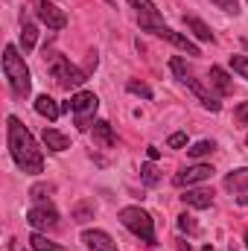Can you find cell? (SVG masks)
<instances>
[{"instance_id":"1","label":"cell","mask_w":248,"mask_h":251,"mask_svg":"<svg viewBox=\"0 0 248 251\" xmlns=\"http://www.w3.org/2000/svg\"><path fill=\"white\" fill-rule=\"evenodd\" d=\"M6 140H9L12 161L18 164L21 173H26V176L44 173V155H41L35 137L29 134V128L21 123L18 117H9V120H6Z\"/></svg>"},{"instance_id":"2","label":"cell","mask_w":248,"mask_h":251,"mask_svg":"<svg viewBox=\"0 0 248 251\" xmlns=\"http://www.w3.org/2000/svg\"><path fill=\"white\" fill-rule=\"evenodd\" d=\"M3 73H6L12 97L15 100H26L29 91H32V79H29V67H26L24 56L18 53L15 44H6V50H3Z\"/></svg>"},{"instance_id":"3","label":"cell","mask_w":248,"mask_h":251,"mask_svg":"<svg viewBox=\"0 0 248 251\" xmlns=\"http://www.w3.org/2000/svg\"><path fill=\"white\" fill-rule=\"evenodd\" d=\"M170 70L175 73V79H178L181 85H187V88H190V91L198 97V102H201L207 111H219V108H222L219 97H216V94H210V88H207L201 79H196V76L187 70V62H184V59H178V56H175V59H170Z\"/></svg>"},{"instance_id":"4","label":"cell","mask_w":248,"mask_h":251,"mask_svg":"<svg viewBox=\"0 0 248 251\" xmlns=\"http://www.w3.org/2000/svg\"><path fill=\"white\" fill-rule=\"evenodd\" d=\"M44 59H47V70H50V76L62 85L64 91H70V88H82V85L88 82V73L79 70L70 59H64V56H59V53H50V56L44 53Z\"/></svg>"},{"instance_id":"5","label":"cell","mask_w":248,"mask_h":251,"mask_svg":"<svg viewBox=\"0 0 248 251\" xmlns=\"http://www.w3.org/2000/svg\"><path fill=\"white\" fill-rule=\"evenodd\" d=\"M120 222H123V228H128L134 237H140L146 246H155V222H152V216L143 210V207H123L120 210Z\"/></svg>"},{"instance_id":"6","label":"cell","mask_w":248,"mask_h":251,"mask_svg":"<svg viewBox=\"0 0 248 251\" xmlns=\"http://www.w3.org/2000/svg\"><path fill=\"white\" fill-rule=\"evenodd\" d=\"M64 108H67V111H73L76 126H79L82 131H88L91 123H94L97 108H99V100H97V94H91V91H79V94H73V97H70V102H64Z\"/></svg>"},{"instance_id":"7","label":"cell","mask_w":248,"mask_h":251,"mask_svg":"<svg viewBox=\"0 0 248 251\" xmlns=\"http://www.w3.org/2000/svg\"><path fill=\"white\" fill-rule=\"evenodd\" d=\"M128 6L134 9V18H137V24H140V29L143 32H152V35H158L167 24H164V18H161V12L155 9V3L152 0H128Z\"/></svg>"},{"instance_id":"8","label":"cell","mask_w":248,"mask_h":251,"mask_svg":"<svg viewBox=\"0 0 248 251\" xmlns=\"http://www.w3.org/2000/svg\"><path fill=\"white\" fill-rule=\"evenodd\" d=\"M32 9H35L38 21H41L47 29L59 32V29L67 26V15H64V9H59L56 3H50V0H32Z\"/></svg>"},{"instance_id":"9","label":"cell","mask_w":248,"mask_h":251,"mask_svg":"<svg viewBox=\"0 0 248 251\" xmlns=\"http://www.w3.org/2000/svg\"><path fill=\"white\" fill-rule=\"evenodd\" d=\"M26 222H29L35 231H53V228H59V210H56L50 201L35 204V207L26 213Z\"/></svg>"},{"instance_id":"10","label":"cell","mask_w":248,"mask_h":251,"mask_svg":"<svg viewBox=\"0 0 248 251\" xmlns=\"http://www.w3.org/2000/svg\"><path fill=\"white\" fill-rule=\"evenodd\" d=\"M210 178H213L210 164H193V167H184L181 173H175L173 184L175 187H193V184H201V181H210Z\"/></svg>"},{"instance_id":"11","label":"cell","mask_w":248,"mask_h":251,"mask_svg":"<svg viewBox=\"0 0 248 251\" xmlns=\"http://www.w3.org/2000/svg\"><path fill=\"white\" fill-rule=\"evenodd\" d=\"M158 38H164V41H170L173 47H178L181 53H187V56H201V50H198V44H193L187 35H181V32H175V29H170V26H164L161 32H158Z\"/></svg>"},{"instance_id":"12","label":"cell","mask_w":248,"mask_h":251,"mask_svg":"<svg viewBox=\"0 0 248 251\" xmlns=\"http://www.w3.org/2000/svg\"><path fill=\"white\" fill-rule=\"evenodd\" d=\"M82 243L88 246V251H117V243H114L105 231H99V228L85 231V234H82Z\"/></svg>"},{"instance_id":"13","label":"cell","mask_w":248,"mask_h":251,"mask_svg":"<svg viewBox=\"0 0 248 251\" xmlns=\"http://www.w3.org/2000/svg\"><path fill=\"white\" fill-rule=\"evenodd\" d=\"M181 201H184V204H190V207H196V210H204V207H210V204H213V190L187 187L184 196H181Z\"/></svg>"},{"instance_id":"14","label":"cell","mask_w":248,"mask_h":251,"mask_svg":"<svg viewBox=\"0 0 248 251\" xmlns=\"http://www.w3.org/2000/svg\"><path fill=\"white\" fill-rule=\"evenodd\" d=\"M35 111L41 114V117H47L50 123L53 120H59V114H62V105L53 100V97H47V94H41V97H35Z\"/></svg>"},{"instance_id":"15","label":"cell","mask_w":248,"mask_h":251,"mask_svg":"<svg viewBox=\"0 0 248 251\" xmlns=\"http://www.w3.org/2000/svg\"><path fill=\"white\" fill-rule=\"evenodd\" d=\"M210 85L219 91V97H228V94H234V82H231L228 70H222V67H210Z\"/></svg>"},{"instance_id":"16","label":"cell","mask_w":248,"mask_h":251,"mask_svg":"<svg viewBox=\"0 0 248 251\" xmlns=\"http://www.w3.org/2000/svg\"><path fill=\"white\" fill-rule=\"evenodd\" d=\"M91 131H94V140L102 146V149H111L114 146V128L108 120H97V123L91 126Z\"/></svg>"},{"instance_id":"17","label":"cell","mask_w":248,"mask_h":251,"mask_svg":"<svg viewBox=\"0 0 248 251\" xmlns=\"http://www.w3.org/2000/svg\"><path fill=\"white\" fill-rule=\"evenodd\" d=\"M35 41H38V29H35V24H32L29 18L21 15V47H24V53H32Z\"/></svg>"},{"instance_id":"18","label":"cell","mask_w":248,"mask_h":251,"mask_svg":"<svg viewBox=\"0 0 248 251\" xmlns=\"http://www.w3.org/2000/svg\"><path fill=\"white\" fill-rule=\"evenodd\" d=\"M44 146L50 149V152H64L67 146H70V137L67 134H62L59 128H44Z\"/></svg>"},{"instance_id":"19","label":"cell","mask_w":248,"mask_h":251,"mask_svg":"<svg viewBox=\"0 0 248 251\" xmlns=\"http://www.w3.org/2000/svg\"><path fill=\"white\" fill-rule=\"evenodd\" d=\"M184 24H187V29H190L198 41H213V32H210V26H207L201 18H196V15H184Z\"/></svg>"},{"instance_id":"20","label":"cell","mask_w":248,"mask_h":251,"mask_svg":"<svg viewBox=\"0 0 248 251\" xmlns=\"http://www.w3.org/2000/svg\"><path fill=\"white\" fill-rule=\"evenodd\" d=\"M225 187L234 190V193H248V167L228 173V176H225Z\"/></svg>"},{"instance_id":"21","label":"cell","mask_w":248,"mask_h":251,"mask_svg":"<svg viewBox=\"0 0 248 251\" xmlns=\"http://www.w3.org/2000/svg\"><path fill=\"white\" fill-rule=\"evenodd\" d=\"M29 249H32V251H64L59 243L47 240V234H41V231H35V234L29 237Z\"/></svg>"},{"instance_id":"22","label":"cell","mask_w":248,"mask_h":251,"mask_svg":"<svg viewBox=\"0 0 248 251\" xmlns=\"http://www.w3.org/2000/svg\"><path fill=\"white\" fill-rule=\"evenodd\" d=\"M213 149H216L213 140H198V143H193V146L187 149V155H190V158H207Z\"/></svg>"},{"instance_id":"23","label":"cell","mask_w":248,"mask_h":251,"mask_svg":"<svg viewBox=\"0 0 248 251\" xmlns=\"http://www.w3.org/2000/svg\"><path fill=\"white\" fill-rule=\"evenodd\" d=\"M140 181H143L146 187H155V184L161 181V176H158L155 164H143V167H140Z\"/></svg>"},{"instance_id":"24","label":"cell","mask_w":248,"mask_h":251,"mask_svg":"<svg viewBox=\"0 0 248 251\" xmlns=\"http://www.w3.org/2000/svg\"><path fill=\"white\" fill-rule=\"evenodd\" d=\"M128 94H134V97H143V100H152V88L146 85V82H137V79H131L128 85Z\"/></svg>"},{"instance_id":"25","label":"cell","mask_w":248,"mask_h":251,"mask_svg":"<svg viewBox=\"0 0 248 251\" xmlns=\"http://www.w3.org/2000/svg\"><path fill=\"white\" fill-rule=\"evenodd\" d=\"M91 216H94V204H91V201H82V204L73 207V219H76V222H88Z\"/></svg>"},{"instance_id":"26","label":"cell","mask_w":248,"mask_h":251,"mask_svg":"<svg viewBox=\"0 0 248 251\" xmlns=\"http://www.w3.org/2000/svg\"><path fill=\"white\" fill-rule=\"evenodd\" d=\"M53 184H35V187L29 190V196H32V199H35V201H38V204H44V201H47V199H50V193H53Z\"/></svg>"},{"instance_id":"27","label":"cell","mask_w":248,"mask_h":251,"mask_svg":"<svg viewBox=\"0 0 248 251\" xmlns=\"http://www.w3.org/2000/svg\"><path fill=\"white\" fill-rule=\"evenodd\" d=\"M178 228H181L184 234H196V231H198V225H196V219H193L190 213H181V216H178Z\"/></svg>"},{"instance_id":"28","label":"cell","mask_w":248,"mask_h":251,"mask_svg":"<svg viewBox=\"0 0 248 251\" xmlns=\"http://www.w3.org/2000/svg\"><path fill=\"white\" fill-rule=\"evenodd\" d=\"M231 67H234L243 79H248V56H231Z\"/></svg>"},{"instance_id":"29","label":"cell","mask_w":248,"mask_h":251,"mask_svg":"<svg viewBox=\"0 0 248 251\" xmlns=\"http://www.w3.org/2000/svg\"><path fill=\"white\" fill-rule=\"evenodd\" d=\"M213 6H219L222 12H228V15H237L240 12V0H210Z\"/></svg>"},{"instance_id":"30","label":"cell","mask_w":248,"mask_h":251,"mask_svg":"<svg viewBox=\"0 0 248 251\" xmlns=\"http://www.w3.org/2000/svg\"><path fill=\"white\" fill-rule=\"evenodd\" d=\"M167 143H170L173 149H181V146L187 143V134H184V131H175V134H170V140H167Z\"/></svg>"},{"instance_id":"31","label":"cell","mask_w":248,"mask_h":251,"mask_svg":"<svg viewBox=\"0 0 248 251\" xmlns=\"http://www.w3.org/2000/svg\"><path fill=\"white\" fill-rule=\"evenodd\" d=\"M234 117H237L240 123H246V126H248V102H240V105L234 108Z\"/></svg>"},{"instance_id":"32","label":"cell","mask_w":248,"mask_h":251,"mask_svg":"<svg viewBox=\"0 0 248 251\" xmlns=\"http://www.w3.org/2000/svg\"><path fill=\"white\" fill-rule=\"evenodd\" d=\"M146 155H149V161H158L161 158V149L158 146H146Z\"/></svg>"},{"instance_id":"33","label":"cell","mask_w":248,"mask_h":251,"mask_svg":"<svg viewBox=\"0 0 248 251\" xmlns=\"http://www.w3.org/2000/svg\"><path fill=\"white\" fill-rule=\"evenodd\" d=\"M9 251H24V249H21V246H18L15 240H12V243H9Z\"/></svg>"},{"instance_id":"34","label":"cell","mask_w":248,"mask_h":251,"mask_svg":"<svg viewBox=\"0 0 248 251\" xmlns=\"http://www.w3.org/2000/svg\"><path fill=\"white\" fill-rule=\"evenodd\" d=\"M246 249H248V234H246Z\"/></svg>"},{"instance_id":"35","label":"cell","mask_w":248,"mask_h":251,"mask_svg":"<svg viewBox=\"0 0 248 251\" xmlns=\"http://www.w3.org/2000/svg\"><path fill=\"white\" fill-rule=\"evenodd\" d=\"M246 143H248V137H246Z\"/></svg>"}]
</instances>
